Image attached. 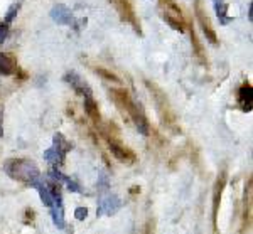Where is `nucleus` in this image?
I'll return each instance as SVG.
<instances>
[{
	"mask_svg": "<svg viewBox=\"0 0 253 234\" xmlns=\"http://www.w3.org/2000/svg\"><path fill=\"white\" fill-rule=\"evenodd\" d=\"M51 212L52 223L58 229H66V219H64V206H63V195L59 191V184H52V200L51 206L47 207Z\"/></svg>",
	"mask_w": 253,
	"mask_h": 234,
	"instance_id": "obj_4",
	"label": "nucleus"
},
{
	"mask_svg": "<svg viewBox=\"0 0 253 234\" xmlns=\"http://www.w3.org/2000/svg\"><path fill=\"white\" fill-rule=\"evenodd\" d=\"M84 112L88 113L89 118H93L95 121L100 120V113H98V105L95 101V98L93 96H86L84 98Z\"/></svg>",
	"mask_w": 253,
	"mask_h": 234,
	"instance_id": "obj_14",
	"label": "nucleus"
},
{
	"mask_svg": "<svg viewBox=\"0 0 253 234\" xmlns=\"http://www.w3.org/2000/svg\"><path fill=\"white\" fill-rule=\"evenodd\" d=\"M252 101H253V89L250 84H243L238 89V103L243 112H252Z\"/></svg>",
	"mask_w": 253,
	"mask_h": 234,
	"instance_id": "obj_10",
	"label": "nucleus"
},
{
	"mask_svg": "<svg viewBox=\"0 0 253 234\" xmlns=\"http://www.w3.org/2000/svg\"><path fill=\"white\" fill-rule=\"evenodd\" d=\"M224 186V175H221V180H218V186H216V194H214V207H213V219H214V228H216V214H218V204L221 199V192Z\"/></svg>",
	"mask_w": 253,
	"mask_h": 234,
	"instance_id": "obj_15",
	"label": "nucleus"
},
{
	"mask_svg": "<svg viewBox=\"0 0 253 234\" xmlns=\"http://www.w3.org/2000/svg\"><path fill=\"white\" fill-rule=\"evenodd\" d=\"M7 34H9V24H0V44L5 42Z\"/></svg>",
	"mask_w": 253,
	"mask_h": 234,
	"instance_id": "obj_17",
	"label": "nucleus"
},
{
	"mask_svg": "<svg viewBox=\"0 0 253 234\" xmlns=\"http://www.w3.org/2000/svg\"><path fill=\"white\" fill-rule=\"evenodd\" d=\"M64 81H66V83L71 86L73 89H75V93L80 94V96H83V98L93 96V91H91V88H89V84L80 75H76L75 71L66 73V76H64Z\"/></svg>",
	"mask_w": 253,
	"mask_h": 234,
	"instance_id": "obj_6",
	"label": "nucleus"
},
{
	"mask_svg": "<svg viewBox=\"0 0 253 234\" xmlns=\"http://www.w3.org/2000/svg\"><path fill=\"white\" fill-rule=\"evenodd\" d=\"M196 10H198V19H199V24H201L203 31H205V36L206 39L210 40L211 44H218V38H216V32L213 31L210 24V19L205 15V12L201 10V2H196Z\"/></svg>",
	"mask_w": 253,
	"mask_h": 234,
	"instance_id": "obj_8",
	"label": "nucleus"
},
{
	"mask_svg": "<svg viewBox=\"0 0 253 234\" xmlns=\"http://www.w3.org/2000/svg\"><path fill=\"white\" fill-rule=\"evenodd\" d=\"M3 170L10 179L22 182L26 186L34 187V184L41 179V170L32 160L27 158H10L5 162Z\"/></svg>",
	"mask_w": 253,
	"mask_h": 234,
	"instance_id": "obj_1",
	"label": "nucleus"
},
{
	"mask_svg": "<svg viewBox=\"0 0 253 234\" xmlns=\"http://www.w3.org/2000/svg\"><path fill=\"white\" fill-rule=\"evenodd\" d=\"M19 7H20V3H12V5L9 7V10H7V15H5V24H10L12 20L15 19V15H17V12H19Z\"/></svg>",
	"mask_w": 253,
	"mask_h": 234,
	"instance_id": "obj_16",
	"label": "nucleus"
},
{
	"mask_svg": "<svg viewBox=\"0 0 253 234\" xmlns=\"http://www.w3.org/2000/svg\"><path fill=\"white\" fill-rule=\"evenodd\" d=\"M108 145H110V152H112L113 157L117 160H120V162H124V163L135 162V155L126 149V147L120 145V143H117L115 140H108Z\"/></svg>",
	"mask_w": 253,
	"mask_h": 234,
	"instance_id": "obj_7",
	"label": "nucleus"
},
{
	"mask_svg": "<svg viewBox=\"0 0 253 234\" xmlns=\"http://www.w3.org/2000/svg\"><path fill=\"white\" fill-rule=\"evenodd\" d=\"M52 147H56V149H58L61 154H64V155H66L68 152L73 149L71 143H69L66 138H64L63 133H56L54 137H52Z\"/></svg>",
	"mask_w": 253,
	"mask_h": 234,
	"instance_id": "obj_13",
	"label": "nucleus"
},
{
	"mask_svg": "<svg viewBox=\"0 0 253 234\" xmlns=\"http://www.w3.org/2000/svg\"><path fill=\"white\" fill-rule=\"evenodd\" d=\"M213 5H214L216 15H218L219 22H221L223 26H226V24H230L231 20H233V17L228 15V3L224 2V0H213Z\"/></svg>",
	"mask_w": 253,
	"mask_h": 234,
	"instance_id": "obj_11",
	"label": "nucleus"
},
{
	"mask_svg": "<svg viewBox=\"0 0 253 234\" xmlns=\"http://www.w3.org/2000/svg\"><path fill=\"white\" fill-rule=\"evenodd\" d=\"M75 216H76V219H78V221H84V219H86V216H88V209L86 207H76Z\"/></svg>",
	"mask_w": 253,
	"mask_h": 234,
	"instance_id": "obj_18",
	"label": "nucleus"
},
{
	"mask_svg": "<svg viewBox=\"0 0 253 234\" xmlns=\"http://www.w3.org/2000/svg\"><path fill=\"white\" fill-rule=\"evenodd\" d=\"M51 19L54 20L58 26H71L75 27L76 26V20H75V15L73 12L68 9L66 5L63 3H58L51 9Z\"/></svg>",
	"mask_w": 253,
	"mask_h": 234,
	"instance_id": "obj_5",
	"label": "nucleus"
},
{
	"mask_svg": "<svg viewBox=\"0 0 253 234\" xmlns=\"http://www.w3.org/2000/svg\"><path fill=\"white\" fill-rule=\"evenodd\" d=\"M96 73H100L101 76H105V78H108L110 81H115V83H118V78L115 75H112V73H108V71H105V69H98Z\"/></svg>",
	"mask_w": 253,
	"mask_h": 234,
	"instance_id": "obj_19",
	"label": "nucleus"
},
{
	"mask_svg": "<svg viewBox=\"0 0 253 234\" xmlns=\"http://www.w3.org/2000/svg\"><path fill=\"white\" fill-rule=\"evenodd\" d=\"M17 61L14 59L10 54H3L0 52V75L3 76H12L17 71Z\"/></svg>",
	"mask_w": 253,
	"mask_h": 234,
	"instance_id": "obj_9",
	"label": "nucleus"
},
{
	"mask_svg": "<svg viewBox=\"0 0 253 234\" xmlns=\"http://www.w3.org/2000/svg\"><path fill=\"white\" fill-rule=\"evenodd\" d=\"M64 158H66V155L61 154L56 147H51V149H47L46 152H44V160H46L47 163H51V165H54V167L63 165Z\"/></svg>",
	"mask_w": 253,
	"mask_h": 234,
	"instance_id": "obj_12",
	"label": "nucleus"
},
{
	"mask_svg": "<svg viewBox=\"0 0 253 234\" xmlns=\"http://www.w3.org/2000/svg\"><path fill=\"white\" fill-rule=\"evenodd\" d=\"M117 94L122 100V103H124V108L126 110L128 117L132 118L133 123H135L138 133H142L147 137V135H149V123H147V118H145L144 112H142V108L140 106H137V103L133 100H130V96L126 93L122 91V93H117Z\"/></svg>",
	"mask_w": 253,
	"mask_h": 234,
	"instance_id": "obj_2",
	"label": "nucleus"
},
{
	"mask_svg": "<svg viewBox=\"0 0 253 234\" xmlns=\"http://www.w3.org/2000/svg\"><path fill=\"white\" fill-rule=\"evenodd\" d=\"M124 206L122 199L115 194L105 189L100 191V199H98V207H96V216H113Z\"/></svg>",
	"mask_w": 253,
	"mask_h": 234,
	"instance_id": "obj_3",
	"label": "nucleus"
}]
</instances>
